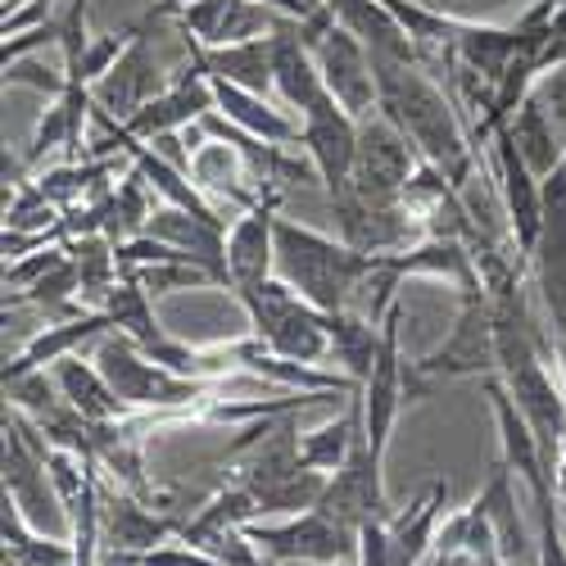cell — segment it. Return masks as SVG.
<instances>
[{
    "label": "cell",
    "instance_id": "1",
    "mask_svg": "<svg viewBox=\"0 0 566 566\" xmlns=\"http://www.w3.org/2000/svg\"><path fill=\"white\" fill-rule=\"evenodd\" d=\"M367 55L376 73V109L427 155V164H436L462 191L471 177V136L462 127L458 105L412 55H390V51H367Z\"/></svg>",
    "mask_w": 566,
    "mask_h": 566
},
{
    "label": "cell",
    "instance_id": "2",
    "mask_svg": "<svg viewBox=\"0 0 566 566\" xmlns=\"http://www.w3.org/2000/svg\"><path fill=\"white\" fill-rule=\"evenodd\" d=\"M371 263L376 254H363L345 241H332V235H317L291 218H276V272L272 276H281L300 300H308L322 313L349 308Z\"/></svg>",
    "mask_w": 566,
    "mask_h": 566
},
{
    "label": "cell",
    "instance_id": "3",
    "mask_svg": "<svg viewBox=\"0 0 566 566\" xmlns=\"http://www.w3.org/2000/svg\"><path fill=\"white\" fill-rule=\"evenodd\" d=\"M250 313L254 336L281 354V358H295V363H322L332 354V326H326V313L313 308L308 300H300L281 276H268L263 286L235 295Z\"/></svg>",
    "mask_w": 566,
    "mask_h": 566
},
{
    "label": "cell",
    "instance_id": "4",
    "mask_svg": "<svg viewBox=\"0 0 566 566\" xmlns=\"http://www.w3.org/2000/svg\"><path fill=\"white\" fill-rule=\"evenodd\" d=\"M96 367L105 371V381L114 386V395L127 408H186V403L205 399V390H209L196 376H177V371L150 363L127 332L96 340Z\"/></svg>",
    "mask_w": 566,
    "mask_h": 566
},
{
    "label": "cell",
    "instance_id": "5",
    "mask_svg": "<svg viewBox=\"0 0 566 566\" xmlns=\"http://www.w3.org/2000/svg\"><path fill=\"white\" fill-rule=\"evenodd\" d=\"M300 32H304L308 51H313V60H317V69H322L326 91H332V96H336L354 118L376 114V73H371L367 45H363L349 28H340L326 6H322L313 19H304Z\"/></svg>",
    "mask_w": 566,
    "mask_h": 566
},
{
    "label": "cell",
    "instance_id": "6",
    "mask_svg": "<svg viewBox=\"0 0 566 566\" xmlns=\"http://www.w3.org/2000/svg\"><path fill=\"white\" fill-rule=\"evenodd\" d=\"M412 172H417L412 140L381 109L358 118V155H354V172L345 191H354L367 205H399Z\"/></svg>",
    "mask_w": 566,
    "mask_h": 566
},
{
    "label": "cell",
    "instance_id": "7",
    "mask_svg": "<svg viewBox=\"0 0 566 566\" xmlns=\"http://www.w3.org/2000/svg\"><path fill=\"white\" fill-rule=\"evenodd\" d=\"M499 367V345H494V313L481 291H467L462 295V313L453 322V332L440 349H431L427 358L417 363V371L427 381H458V376H490Z\"/></svg>",
    "mask_w": 566,
    "mask_h": 566
},
{
    "label": "cell",
    "instance_id": "8",
    "mask_svg": "<svg viewBox=\"0 0 566 566\" xmlns=\"http://www.w3.org/2000/svg\"><path fill=\"white\" fill-rule=\"evenodd\" d=\"M317 512L349 526V531H363L367 522H395L386 490H381V453L367 444V431L354 440V453L345 458V467L326 481Z\"/></svg>",
    "mask_w": 566,
    "mask_h": 566
},
{
    "label": "cell",
    "instance_id": "9",
    "mask_svg": "<svg viewBox=\"0 0 566 566\" xmlns=\"http://www.w3.org/2000/svg\"><path fill=\"white\" fill-rule=\"evenodd\" d=\"M241 531L254 539V548H263L276 562H317V566H332V562H345V557L358 553V531L332 522V516H322L317 507L304 512L300 522H286V526H254V522H245Z\"/></svg>",
    "mask_w": 566,
    "mask_h": 566
},
{
    "label": "cell",
    "instance_id": "10",
    "mask_svg": "<svg viewBox=\"0 0 566 566\" xmlns=\"http://www.w3.org/2000/svg\"><path fill=\"white\" fill-rule=\"evenodd\" d=\"M304 150L313 159V168L322 172V186L332 196H340L354 172V155H358V118L332 96H322L304 109Z\"/></svg>",
    "mask_w": 566,
    "mask_h": 566
},
{
    "label": "cell",
    "instance_id": "11",
    "mask_svg": "<svg viewBox=\"0 0 566 566\" xmlns=\"http://www.w3.org/2000/svg\"><path fill=\"white\" fill-rule=\"evenodd\" d=\"M177 23L191 45H241L254 36H276L281 28L300 19L276 14L272 6H259V0H196V6L177 14Z\"/></svg>",
    "mask_w": 566,
    "mask_h": 566
},
{
    "label": "cell",
    "instance_id": "12",
    "mask_svg": "<svg viewBox=\"0 0 566 566\" xmlns=\"http://www.w3.org/2000/svg\"><path fill=\"white\" fill-rule=\"evenodd\" d=\"M494 172H499V191H503V209H507V222H512V241L522 254L535 250L539 241V222H544V191H539V177L531 172V164L522 159L512 140V127H494Z\"/></svg>",
    "mask_w": 566,
    "mask_h": 566
},
{
    "label": "cell",
    "instance_id": "13",
    "mask_svg": "<svg viewBox=\"0 0 566 566\" xmlns=\"http://www.w3.org/2000/svg\"><path fill=\"white\" fill-rule=\"evenodd\" d=\"M172 82L164 77V69H159V60H155V51H150V41L140 36V28H136V36H132V45L123 51V60L91 86V101H96V109H105V114H114L118 123H127L140 105H150L155 96H164Z\"/></svg>",
    "mask_w": 566,
    "mask_h": 566
},
{
    "label": "cell",
    "instance_id": "14",
    "mask_svg": "<svg viewBox=\"0 0 566 566\" xmlns=\"http://www.w3.org/2000/svg\"><path fill=\"white\" fill-rule=\"evenodd\" d=\"M399 304L386 313V345H381V358H376L367 386H363V431H367V444L386 458V444H390V431H395V417L399 408L408 403L403 399V354H399Z\"/></svg>",
    "mask_w": 566,
    "mask_h": 566
},
{
    "label": "cell",
    "instance_id": "15",
    "mask_svg": "<svg viewBox=\"0 0 566 566\" xmlns=\"http://www.w3.org/2000/svg\"><path fill=\"white\" fill-rule=\"evenodd\" d=\"M503 386L512 395V403L522 408V417L531 421V431L544 449L548 476H557V449H562V427H566V399L557 395L553 376L544 371V358H531L522 367L503 371Z\"/></svg>",
    "mask_w": 566,
    "mask_h": 566
},
{
    "label": "cell",
    "instance_id": "16",
    "mask_svg": "<svg viewBox=\"0 0 566 566\" xmlns=\"http://www.w3.org/2000/svg\"><path fill=\"white\" fill-rule=\"evenodd\" d=\"M209 109H213V82L196 64H186L164 96L140 105L123 127H127L132 140H159V136H172L186 123H200Z\"/></svg>",
    "mask_w": 566,
    "mask_h": 566
},
{
    "label": "cell",
    "instance_id": "17",
    "mask_svg": "<svg viewBox=\"0 0 566 566\" xmlns=\"http://www.w3.org/2000/svg\"><path fill=\"white\" fill-rule=\"evenodd\" d=\"M227 272L231 291L245 295L276 272V200H263L245 209V218H235L227 231Z\"/></svg>",
    "mask_w": 566,
    "mask_h": 566
},
{
    "label": "cell",
    "instance_id": "18",
    "mask_svg": "<svg viewBox=\"0 0 566 566\" xmlns=\"http://www.w3.org/2000/svg\"><path fill=\"white\" fill-rule=\"evenodd\" d=\"M485 395L494 403V417H499V436H503V462L522 471V481L531 485L535 503H553V485H548V462H544V449L531 431V421L522 417V408L512 403L503 376H485Z\"/></svg>",
    "mask_w": 566,
    "mask_h": 566
},
{
    "label": "cell",
    "instance_id": "19",
    "mask_svg": "<svg viewBox=\"0 0 566 566\" xmlns=\"http://www.w3.org/2000/svg\"><path fill=\"white\" fill-rule=\"evenodd\" d=\"M191 64L205 77H218V82H231V86H245V91L268 96L272 91V36H254V41H241V45H191Z\"/></svg>",
    "mask_w": 566,
    "mask_h": 566
},
{
    "label": "cell",
    "instance_id": "20",
    "mask_svg": "<svg viewBox=\"0 0 566 566\" xmlns=\"http://www.w3.org/2000/svg\"><path fill=\"white\" fill-rule=\"evenodd\" d=\"M272 86L281 91V101H286L291 109H300V114L326 91L322 69H317V60H313V51H308L300 23L281 28V32L272 36Z\"/></svg>",
    "mask_w": 566,
    "mask_h": 566
},
{
    "label": "cell",
    "instance_id": "21",
    "mask_svg": "<svg viewBox=\"0 0 566 566\" xmlns=\"http://www.w3.org/2000/svg\"><path fill=\"white\" fill-rule=\"evenodd\" d=\"M213 82V109L235 123L241 132L268 140V146H291V140H304V127H295L281 109L268 105V96H259V91H245V86H231V82Z\"/></svg>",
    "mask_w": 566,
    "mask_h": 566
},
{
    "label": "cell",
    "instance_id": "22",
    "mask_svg": "<svg viewBox=\"0 0 566 566\" xmlns=\"http://www.w3.org/2000/svg\"><path fill=\"white\" fill-rule=\"evenodd\" d=\"M109 332H114V317H109L105 308L82 313V317H73V322H55V326H45V332H41L32 345H23V354H19L14 363H6V376L36 371L41 363H60V358L77 354L82 345H96V340L109 336Z\"/></svg>",
    "mask_w": 566,
    "mask_h": 566
},
{
    "label": "cell",
    "instance_id": "23",
    "mask_svg": "<svg viewBox=\"0 0 566 566\" xmlns=\"http://www.w3.org/2000/svg\"><path fill=\"white\" fill-rule=\"evenodd\" d=\"M332 19L340 28H349L367 51H390V55H412L417 60V45L403 32V23L386 10V0H322Z\"/></svg>",
    "mask_w": 566,
    "mask_h": 566
},
{
    "label": "cell",
    "instance_id": "24",
    "mask_svg": "<svg viewBox=\"0 0 566 566\" xmlns=\"http://www.w3.org/2000/svg\"><path fill=\"white\" fill-rule=\"evenodd\" d=\"M55 386L60 395L86 417V421H123L127 403L114 395V386L105 381V371L96 363H82L77 354L55 363Z\"/></svg>",
    "mask_w": 566,
    "mask_h": 566
},
{
    "label": "cell",
    "instance_id": "25",
    "mask_svg": "<svg viewBox=\"0 0 566 566\" xmlns=\"http://www.w3.org/2000/svg\"><path fill=\"white\" fill-rule=\"evenodd\" d=\"M235 363H245L250 371L259 376H272V381L281 386H291V390H313V395H363V386L354 381V376H326V371H313L308 363H295V358H281L272 354L268 345L259 340H241L235 345Z\"/></svg>",
    "mask_w": 566,
    "mask_h": 566
},
{
    "label": "cell",
    "instance_id": "26",
    "mask_svg": "<svg viewBox=\"0 0 566 566\" xmlns=\"http://www.w3.org/2000/svg\"><path fill=\"white\" fill-rule=\"evenodd\" d=\"M507 127H512L516 150H522V159L531 164V172H535L539 181L553 177V172L566 164V136L557 132V123L548 118V109H544L535 96H526V105L507 118Z\"/></svg>",
    "mask_w": 566,
    "mask_h": 566
},
{
    "label": "cell",
    "instance_id": "27",
    "mask_svg": "<svg viewBox=\"0 0 566 566\" xmlns=\"http://www.w3.org/2000/svg\"><path fill=\"white\" fill-rule=\"evenodd\" d=\"M105 522H109V544L118 553H150L177 531L164 512L146 507V499H132V494L105 499Z\"/></svg>",
    "mask_w": 566,
    "mask_h": 566
},
{
    "label": "cell",
    "instance_id": "28",
    "mask_svg": "<svg viewBox=\"0 0 566 566\" xmlns=\"http://www.w3.org/2000/svg\"><path fill=\"white\" fill-rule=\"evenodd\" d=\"M326 326H332V354L345 363V371L358 386H367V376L386 345V322H371L354 308H340V313H326Z\"/></svg>",
    "mask_w": 566,
    "mask_h": 566
},
{
    "label": "cell",
    "instance_id": "29",
    "mask_svg": "<svg viewBox=\"0 0 566 566\" xmlns=\"http://www.w3.org/2000/svg\"><path fill=\"white\" fill-rule=\"evenodd\" d=\"M101 308L114 317V332H127L136 345L164 340V326L155 322V308H150V291L140 286L136 276H118L109 286V295L101 300Z\"/></svg>",
    "mask_w": 566,
    "mask_h": 566
},
{
    "label": "cell",
    "instance_id": "30",
    "mask_svg": "<svg viewBox=\"0 0 566 566\" xmlns=\"http://www.w3.org/2000/svg\"><path fill=\"white\" fill-rule=\"evenodd\" d=\"M363 436V395L349 399V412L336 417V421H326L322 431L304 436L300 449H304V462L317 467V471H340L345 458L354 453V440Z\"/></svg>",
    "mask_w": 566,
    "mask_h": 566
},
{
    "label": "cell",
    "instance_id": "31",
    "mask_svg": "<svg viewBox=\"0 0 566 566\" xmlns=\"http://www.w3.org/2000/svg\"><path fill=\"white\" fill-rule=\"evenodd\" d=\"M69 259L77 263V276H82V295H96L105 300L109 286L118 281V254L109 245V235H73L69 245Z\"/></svg>",
    "mask_w": 566,
    "mask_h": 566
},
{
    "label": "cell",
    "instance_id": "32",
    "mask_svg": "<svg viewBox=\"0 0 566 566\" xmlns=\"http://www.w3.org/2000/svg\"><path fill=\"white\" fill-rule=\"evenodd\" d=\"M490 516V526H494V539H499V553L503 557H522L526 553V535H522V522H516V503H512V485H507V462L494 471V481L490 490L476 499Z\"/></svg>",
    "mask_w": 566,
    "mask_h": 566
},
{
    "label": "cell",
    "instance_id": "33",
    "mask_svg": "<svg viewBox=\"0 0 566 566\" xmlns=\"http://www.w3.org/2000/svg\"><path fill=\"white\" fill-rule=\"evenodd\" d=\"M544 191V222H539V241L531 250V259H566V164L539 181Z\"/></svg>",
    "mask_w": 566,
    "mask_h": 566
},
{
    "label": "cell",
    "instance_id": "34",
    "mask_svg": "<svg viewBox=\"0 0 566 566\" xmlns=\"http://www.w3.org/2000/svg\"><path fill=\"white\" fill-rule=\"evenodd\" d=\"M326 481H332L326 471L304 467L300 476L281 481V485H272V490H263V494H254V499H259V512H313L317 499H322V490H326Z\"/></svg>",
    "mask_w": 566,
    "mask_h": 566
},
{
    "label": "cell",
    "instance_id": "35",
    "mask_svg": "<svg viewBox=\"0 0 566 566\" xmlns=\"http://www.w3.org/2000/svg\"><path fill=\"white\" fill-rule=\"evenodd\" d=\"M132 36H136V28H127V32H105V36H91V45L82 51V64H77V73L69 77V86H96L118 60H123V51L132 45Z\"/></svg>",
    "mask_w": 566,
    "mask_h": 566
},
{
    "label": "cell",
    "instance_id": "36",
    "mask_svg": "<svg viewBox=\"0 0 566 566\" xmlns=\"http://www.w3.org/2000/svg\"><path fill=\"white\" fill-rule=\"evenodd\" d=\"M6 86H32V91H45V96H64V91H69V73L23 55V60H10L6 64Z\"/></svg>",
    "mask_w": 566,
    "mask_h": 566
},
{
    "label": "cell",
    "instance_id": "37",
    "mask_svg": "<svg viewBox=\"0 0 566 566\" xmlns=\"http://www.w3.org/2000/svg\"><path fill=\"white\" fill-rule=\"evenodd\" d=\"M535 276H539V295H544V308L557 326V336L566 340V259H539Z\"/></svg>",
    "mask_w": 566,
    "mask_h": 566
},
{
    "label": "cell",
    "instance_id": "38",
    "mask_svg": "<svg viewBox=\"0 0 566 566\" xmlns=\"http://www.w3.org/2000/svg\"><path fill=\"white\" fill-rule=\"evenodd\" d=\"M69 259V250H36L32 259H14L10 268H6V286L10 291H32L36 281L51 272V268H60Z\"/></svg>",
    "mask_w": 566,
    "mask_h": 566
},
{
    "label": "cell",
    "instance_id": "39",
    "mask_svg": "<svg viewBox=\"0 0 566 566\" xmlns=\"http://www.w3.org/2000/svg\"><path fill=\"white\" fill-rule=\"evenodd\" d=\"M531 96L548 109V118H553V123H557V132L566 136V64H557V69L539 73V82H535Z\"/></svg>",
    "mask_w": 566,
    "mask_h": 566
},
{
    "label": "cell",
    "instance_id": "40",
    "mask_svg": "<svg viewBox=\"0 0 566 566\" xmlns=\"http://www.w3.org/2000/svg\"><path fill=\"white\" fill-rule=\"evenodd\" d=\"M140 566H222L218 557H205L200 548H150V553H136Z\"/></svg>",
    "mask_w": 566,
    "mask_h": 566
},
{
    "label": "cell",
    "instance_id": "41",
    "mask_svg": "<svg viewBox=\"0 0 566 566\" xmlns=\"http://www.w3.org/2000/svg\"><path fill=\"white\" fill-rule=\"evenodd\" d=\"M539 531H544V566H566V548L557 539V512H553V503H539Z\"/></svg>",
    "mask_w": 566,
    "mask_h": 566
},
{
    "label": "cell",
    "instance_id": "42",
    "mask_svg": "<svg viewBox=\"0 0 566 566\" xmlns=\"http://www.w3.org/2000/svg\"><path fill=\"white\" fill-rule=\"evenodd\" d=\"M259 6H272L276 14H286V19H313L322 10V0H259Z\"/></svg>",
    "mask_w": 566,
    "mask_h": 566
},
{
    "label": "cell",
    "instance_id": "43",
    "mask_svg": "<svg viewBox=\"0 0 566 566\" xmlns=\"http://www.w3.org/2000/svg\"><path fill=\"white\" fill-rule=\"evenodd\" d=\"M186 6H196V0H155V10L146 14V23H155V19H177Z\"/></svg>",
    "mask_w": 566,
    "mask_h": 566
},
{
    "label": "cell",
    "instance_id": "44",
    "mask_svg": "<svg viewBox=\"0 0 566 566\" xmlns=\"http://www.w3.org/2000/svg\"><path fill=\"white\" fill-rule=\"evenodd\" d=\"M481 566H512V562H503V557H485Z\"/></svg>",
    "mask_w": 566,
    "mask_h": 566
}]
</instances>
